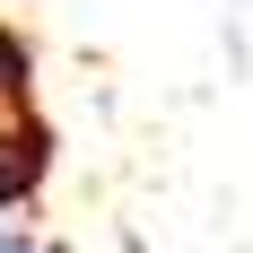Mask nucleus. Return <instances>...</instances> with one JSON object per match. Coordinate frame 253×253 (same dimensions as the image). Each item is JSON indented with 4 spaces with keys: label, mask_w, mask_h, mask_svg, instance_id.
Returning <instances> with one entry per match:
<instances>
[{
    "label": "nucleus",
    "mask_w": 253,
    "mask_h": 253,
    "mask_svg": "<svg viewBox=\"0 0 253 253\" xmlns=\"http://www.w3.org/2000/svg\"><path fill=\"white\" fill-rule=\"evenodd\" d=\"M52 123L35 96V44L0 18V210H26L52 183Z\"/></svg>",
    "instance_id": "1"
},
{
    "label": "nucleus",
    "mask_w": 253,
    "mask_h": 253,
    "mask_svg": "<svg viewBox=\"0 0 253 253\" xmlns=\"http://www.w3.org/2000/svg\"><path fill=\"white\" fill-rule=\"evenodd\" d=\"M0 253H52V245H35V236H18V227H0Z\"/></svg>",
    "instance_id": "2"
}]
</instances>
